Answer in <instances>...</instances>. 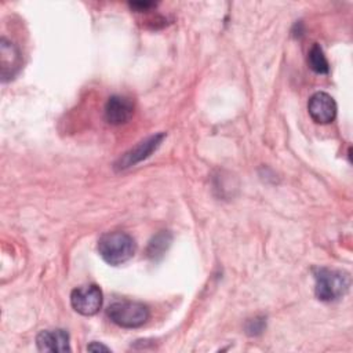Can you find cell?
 I'll return each mask as SVG.
<instances>
[{
    "mask_svg": "<svg viewBox=\"0 0 353 353\" xmlns=\"http://www.w3.org/2000/svg\"><path fill=\"white\" fill-rule=\"evenodd\" d=\"M307 112L314 123L328 124L336 117V103L330 94L319 91L309 98Z\"/></svg>",
    "mask_w": 353,
    "mask_h": 353,
    "instance_id": "8992f818",
    "label": "cell"
},
{
    "mask_svg": "<svg viewBox=\"0 0 353 353\" xmlns=\"http://www.w3.org/2000/svg\"><path fill=\"white\" fill-rule=\"evenodd\" d=\"M307 65L314 73L319 74H325L330 72L328 61L324 55L323 48L317 43H314L307 52Z\"/></svg>",
    "mask_w": 353,
    "mask_h": 353,
    "instance_id": "8fae6325",
    "label": "cell"
},
{
    "mask_svg": "<svg viewBox=\"0 0 353 353\" xmlns=\"http://www.w3.org/2000/svg\"><path fill=\"white\" fill-rule=\"evenodd\" d=\"M87 350H90V352H110V347H108L99 342H91L87 346Z\"/></svg>",
    "mask_w": 353,
    "mask_h": 353,
    "instance_id": "5bb4252c",
    "label": "cell"
},
{
    "mask_svg": "<svg viewBox=\"0 0 353 353\" xmlns=\"http://www.w3.org/2000/svg\"><path fill=\"white\" fill-rule=\"evenodd\" d=\"M106 314L112 323L121 328H138L143 325L150 316L146 305L132 301H120L112 303L108 307Z\"/></svg>",
    "mask_w": 353,
    "mask_h": 353,
    "instance_id": "3957f363",
    "label": "cell"
},
{
    "mask_svg": "<svg viewBox=\"0 0 353 353\" xmlns=\"http://www.w3.org/2000/svg\"><path fill=\"white\" fill-rule=\"evenodd\" d=\"M21 68V54L14 43L1 37L0 40V69L1 80L7 81L12 79Z\"/></svg>",
    "mask_w": 353,
    "mask_h": 353,
    "instance_id": "ba28073f",
    "label": "cell"
},
{
    "mask_svg": "<svg viewBox=\"0 0 353 353\" xmlns=\"http://www.w3.org/2000/svg\"><path fill=\"white\" fill-rule=\"evenodd\" d=\"M266 327V321L263 317H254L250 319L245 324V331L248 335H259Z\"/></svg>",
    "mask_w": 353,
    "mask_h": 353,
    "instance_id": "7c38bea8",
    "label": "cell"
},
{
    "mask_svg": "<svg viewBox=\"0 0 353 353\" xmlns=\"http://www.w3.org/2000/svg\"><path fill=\"white\" fill-rule=\"evenodd\" d=\"M314 294L323 302H334L341 299L350 287V277L343 270L328 268L314 269Z\"/></svg>",
    "mask_w": 353,
    "mask_h": 353,
    "instance_id": "6da1fadb",
    "label": "cell"
},
{
    "mask_svg": "<svg viewBox=\"0 0 353 353\" xmlns=\"http://www.w3.org/2000/svg\"><path fill=\"white\" fill-rule=\"evenodd\" d=\"M156 3H152V1H132L130 3V7L138 12H142V11H148L149 8L154 7Z\"/></svg>",
    "mask_w": 353,
    "mask_h": 353,
    "instance_id": "4fadbf2b",
    "label": "cell"
},
{
    "mask_svg": "<svg viewBox=\"0 0 353 353\" xmlns=\"http://www.w3.org/2000/svg\"><path fill=\"white\" fill-rule=\"evenodd\" d=\"M134 114V103L121 95H112L105 105V120L112 125L127 123Z\"/></svg>",
    "mask_w": 353,
    "mask_h": 353,
    "instance_id": "52a82bcc",
    "label": "cell"
},
{
    "mask_svg": "<svg viewBox=\"0 0 353 353\" xmlns=\"http://www.w3.org/2000/svg\"><path fill=\"white\" fill-rule=\"evenodd\" d=\"M171 234L168 232H160L157 233L150 241H149V245L146 248V254L150 259L153 261H157L160 259L165 251L168 250V247L171 245Z\"/></svg>",
    "mask_w": 353,
    "mask_h": 353,
    "instance_id": "30bf717a",
    "label": "cell"
},
{
    "mask_svg": "<svg viewBox=\"0 0 353 353\" xmlns=\"http://www.w3.org/2000/svg\"><path fill=\"white\" fill-rule=\"evenodd\" d=\"M134 239L124 232H109L99 237L98 252L109 265H121L132 258L135 252Z\"/></svg>",
    "mask_w": 353,
    "mask_h": 353,
    "instance_id": "7a4b0ae2",
    "label": "cell"
},
{
    "mask_svg": "<svg viewBox=\"0 0 353 353\" xmlns=\"http://www.w3.org/2000/svg\"><path fill=\"white\" fill-rule=\"evenodd\" d=\"M102 291L95 284L81 285L70 292V305L81 316H94L102 306Z\"/></svg>",
    "mask_w": 353,
    "mask_h": 353,
    "instance_id": "277c9868",
    "label": "cell"
},
{
    "mask_svg": "<svg viewBox=\"0 0 353 353\" xmlns=\"http://www.w3.org/2000/svg\"><path fill=\"white\" fill-rule=\"evenodd\" d=\"M40 352H70L69 334L65 330H44L36 336Z\"/></svg>",
    "mask_w": 353,
    "mask_h": 353,
    "instance_id": "9c48e42d",
    "label": "cell"
},
{
    "mask_svg": "<svg viewBox=\"0 0 353 353\" xmlns=\"http://www.w3.org/2000/svg\"><path fill=\"white\" fill-rule=\"evenodd\" d=\"M164 138H165V134L159 132V134H154V135L141 141L138 145H135L134 148H131L130 150H127L124 154H121L119 157V160L114 163V168L125 170V168H130V167L141 163L142 160L148 159L153 152L157 150V148L161 145Z\"/></svg>",
    "mask_w": 353,
    "mask_h": 353,
    "instance_id": "5b68a950",
    "label": "cell"
}]
</instances>
